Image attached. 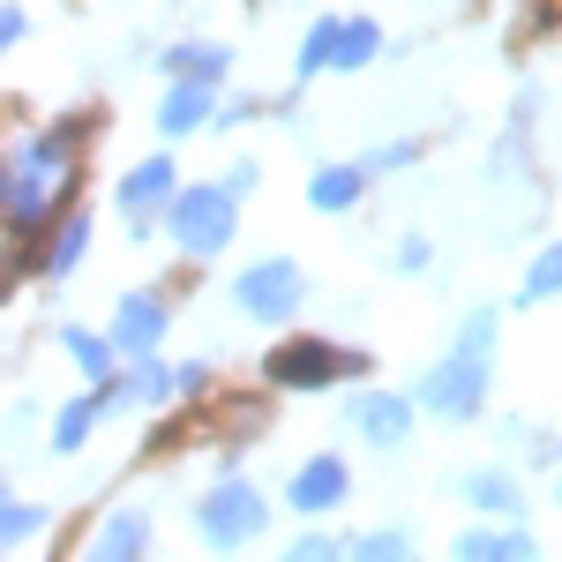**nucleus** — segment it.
Returning a JSON list of instances; mask_svg holds the SVG:
<instances>
[{
  "label": "nucleus",
  "mask_w": 562,
  "mask_h": 562,
  "mask_svg": "<svg viewBox=\"0 0 562 562\" xmlns=\"http://www.w3.org/2000/svg\"><path fill=\"white\" fill-rule=\"evenodd\" d=\"M45 532H53V510H45V503H23V495L0 503V548H8V555H23V548L45 540Z\"/></svg>",
  "instance_id": "obj_22"
},
{
  "label": "nucleus",
  "mask_w": 562,
  "mask_h": 562,
  "mask_svg": "<svg viewBox=\"0 0 562 562\" xmlns=\"http://www.w3.org/2000/svg\"><path fill=\"white\" fill-rule=\"evenodd\" d=\"M495 338H503V315H495V307H465V315H458L450 352L413 383V397H420L428 420L465 428V420L487 413V390H495Z\"/></svg>",
  "instance_id": "obj_2"
},
{
  "label": "nucleus",
  "mask_w": 562,
  "mask_h": 562,
  "mask_svg": "<svg viewBox=\"0 0 562 562\" xmlns=\"http://www.w3.org/2000/svg\"><path fill=\"white\" fill-rule=\"evenodd\" d=\"M368 166L352 158V166H315V180H307V211H323V217H346L360 195H368Z\"/></svg>",
  "instance_id": "obj_19"
},
{
  "label": "nucleus",
  "mask_w": 562,
  "mask_h": 562,
  "mask_svg": "<svg viewBox=\"0 0 562 562\" xmlns=\"http://www.w3.org/2000/svg\"><path fill=\"white\" fill-rule=\"evenodd\" d=\"M225 188H233V195L248 203V195L262 188V166H256V158H233V166H225Z\"/></svg>",
  "instance_id": "obj_29"
},
{
  "label": "nucleus",
  "mask_w": 562,
  "mask_h": 562,
  "mask_svg": "<svg viewBox=\"0 0 562 562\" xmlns=\"http://www.w3.org/2000/svg\"><path fill=\"white\" fill-rule=\"evenodd\" d=\"M180 203V166L173 150H150L143 166H128L121 173V188H113V211L128 217L135 240H150V225H166V211Z\"/></svg>",
  "instance_id": "obj_7"
},
{
  "label": "nucleus",
  "mask_w": 562,
  "mask_h": 562,
  "mask_svg": "<svg viewBox=\"0 0 562 562\" xmlns=\"http://www.w3.org/2000/svg\"><path fill=\"white\" fill-rule=\"evenodd\" d=\"M90 240H98V217H90V203H68V211H60V225L45 233L38 278H45V285H60V278H76V262L90 256Z\"/></svg>",
  "instance_id": "obj_15"
},
{
  "label": "nucleus",
  "mask_w": 562,
  "mask_h": 562,
  "mask_svg": "<svg viewBox=\"0 0 562 562\" xmlns=\"http://www.w3.org/2000/svg\"><path fill=\"white\" fill-rule=\"evenodd\" d=\"M307 301V270L293 256H256L240 278H233V307L248 323H293Z\"/></svg>",
  "instance_id": "obj_6"
},
{
  "label": "nucleus",
  "mask_w": 562,
  "mask_h": 562,
  "mask_svg": "<svg viewBox=\"0 0 562 562\" xmlns=\"http://www.w3.org/2000/svg\"><path fill=\"white\" fill-rule=\"evenodd\" d=\"M225 121V105H217L211 83H166V98H158V135L166 143H180V135H203Z\"/></svg>",
  "instance_id": "obj_16"
},
{
  "label": "nucleus",
  "mask_w": 562,
  "mask_h": 562,
  "mask_svg": "<svg viewBox=\"0 0 562 562\" xmlns=\"http://www.w3.org/2000/svg\"><path fill=\"white\" fill-rule=\"evenodd\" d=\"M413 158H420V143H413V135H397V143H375L360 166H368V173H405Z\"/></svg>",
  "instance_id": "obj_27"
},
{
  "label": "nucleus",
  "mask_w": 562,
  "mask_h": 562,
  "mask_svg": "<svg viewBox=\"0 0 562 562\" xmlns=\"http://www.w3.org/2000/svg\"><path fill=\"white\" fill-rule=\"evenodd\" d=\"M352 562H420V555H413L405 525H375V532H352Z\"/></svg>",
  "instance_id": "obj_24"
},
{
  "label": "nucleus",
  "mask_w": 562,
  "mask_h": 562,
  "mask_svg": "<svg viewBox=\"0 0 562 562\" xmlns=\"http://www.w3.org/2000/svg\"><path fill=\"white\" fill-rule=\"evenodd\" d=\"M278 562H352V540H330V532H301V540H285Z\"/></svg>",
  "instance_id": "obj_26"
},
{
  "label": "nucleus",
  "mask_w": 562,
  "mask_h": 562,
  "mask_svg": "<svg viewBox=\"0 0 562 562\" xmlns=\"http://www.w3.org/2000/svg\"><path fill=\"white\" fill-rule=\"evenodd\" d=\"M338 38H346V23H338V15H315L307 38H301V53H293V83L330 76V68H338Z\"/></svg>",
  "instance_id": "obj_21"
},
{
  "label": "nucleus",
  "mask_w": 562,
  "mask_h": 562,
  "mask_svg": "<svg viewBox=\"0 0 562 562\" xmlns=\"http://www.w3.org/2000/svg\"><path fill=\"white\" fill-rule=\"evenodd\" d=\"M383 53V23H368V15H352L346 38H338V76H360L368 60Z\"/></svg>",
  "instance_id": "obj_25"
},
{
  "label": "nucleus",
  "mask_w": 562,
  "mask_h": 562,
  "mask_svg": "<svg viewBox=\"0 0 562 562\" xmlns=\"http://www.w3.org/2000/svg\"><path fill=\"white\" fill-rule=\"evenodd\" d=\"M195 532H203L211 555H240V548H256L262 532H270V495L240 473H217L195 495Z\"/></svg>",
  "instance_id": "obj_5"
},
{
  "label": "nucleus",
  "mask_w": 562,
  "mask_h": 562,
  "mask_svg": "<svg viewBox=\"0 0 562 562\" xmlns=\"http://www.w3.org/2000/svg\"><path fill=\"white\" fill-rule=\"evenodd\" d=\"M98 135L90 113H68V121H53V128L23 135L15 150H8V180H0V203H8V240H15V270L31 262L38 270L45 256V233L60 225V211L76 203V158H83V143Z\"/></svg>",
  "instance_id": "obj_1"
},
{
  "label": "nucleus",
  "mask_w": 562,
  "mask_h": 562,
  "mask_svg": "<svg viewBox=\"0 0 562 562\" xmlns=\"http://www.w3.org/2000/svg\"><path fill=\"white\" fill-rule=\"evenodd\" d=\"M555 495H562V458H555Z\"/></svg>",
  "instance_id": "obj_32"
},
{
  "label": "nucleus",
  "mask_w": 562,
  "mask_h": 562,
  "mask_svg": "<svg viewBox=\"0 0 562 562\" xmlns=\"http://www.w3.org/2000/svg\"><path fill=\"white\" fill-rule=\"evenodd\" d=\"M150 540H158L150 503H113L105 518L90 525V540H83L76 562H150Z\"/></svg>",
  "instance_id": "obj_9"
},
{
  "label": "nucleus",
  "mask_w": 562,
  "mask_h": 562,
  "mask_svg": "<svg viewBox=\"0 0 562 562\" xmlns=\"http://www.w3.org/2000/svg\"><path fill=\"white\" fill-rule=\"evenodd\" d=\"M23 31H31V15L23 8H0V45H23Z\"/></svg>",
  "instance_id": "obj_30"
},
{
  "label": "nucleus",
  "mask_w": 562,
  "mask_h": 562,
  "mask_svg": "<svg viewBox=\"0 0 562 562\" xmlns=\"http://www.w3.org/2000/svg\"><path fill=\"white\" fill-rule=\"evenodd\" d=\"M166 76H173V83L225 90V76H233V45H173V53H166Z\"/></svg>",
  "instance_id": "obj_20"
},
{
  "label": "nucleus",
  "mask_w": 562,
  "mask_h": 562,
  "mask_svg": "<svg viewBox=\"0 0 562 562\" xmlns=\"http://www.w3.org/2000/svg\"><path fill=\"white\" fill-rule=\"evenodd\" d=\"M397 270H428V240H420V233L397 240Z\"/></svg>",
  "instance_id": "obj_31"
},
{
  "label": "nucleus",
  "mask_w": 562,
  "mask_h": 562,
  "mask_svg": "<svg viewBox=\"0 0 562 562\" xmlns=\"http://www.w3.org/2000/svg\"><path fill=\"white\" fill-rule=\"evenodd\" d=\"M173 397H180V375L158 360V352H143V360L121 368V405H128V413H166Z\"/></svg>",
  "instance_id": "obj_18"
},
{
  "label": "nucleus",
  "mask_w": 562,
  "mask_h": 562,
  "mask_svg": "<svg viewBox=\"0 0 562 562\" xmlns=\"http://www.w3.org/2000/svg\"><path fill=\"white\" fill-rule=\"evenodd\" d=\"M548 301H562V240H548L540 256L525 262V278H518V301H510V307H548Z\"/></svg>",
  "instance_id": "obj_23"
},
{
  "label": "nucleus",
  "mask_w": 562,
  "mask_h": 562,
  "mask_svg": "<svg viewBox=\"0 0 562 562\" xmlns=\"http://www.w3.org/2000/svg\"><path fill=\"white\" fill-rule=\"evenodd\" d=\"M458 503H465L473 518L525 525V487H518L510 465H473V473H458Z\"/></svg>",
  "instance_id": "obj_13"
},
{
  "label": "nucleus",
  "mask_w": 562,
  "mask_h": 562,
  "mask_svg": "<svg viewBox=\"0 0 562 562\" xmlns=\"http://www.w3.org/2000/svg\"><path fill=\"white\" fill-rule=\"evenodd\" d=\"M113 346L128 352V360H143V352H158L166 346V330H173V301L158 293V285H135V293H121L113 301Z\"/></svg>",
  "instance_id": "obj_10"
},
{
  "label": "nucleus",
  "mask_w": 562,
  "mask_h": 562,
  "mask_svg": "<svg viewBox=\"0 0 562 562\" xmlns=\"http://www.w3.org/2000/svg\"><path fill=\"white\" fill-rule=\"evenodd\" d=\"M450 562H540V540H532V525L480 518V525H465V532L450 540Z\"/></svg>",
  "instance_id": "obj_14"
},
{
  "label": "nucleus",
  "mask_w": 562,
  "mask_h": 562,
  "mask_svg": "<svg viewBox=\"0 0 562 562\" xmlns=\"http://www.w3.org/2000/svg\"><path fill=\"white\" fill-rule=\"evenodd\" d=\"M173 375H180V397H211V390H217V368H211V360H180Z\"/></svg>",
  "instance_id": "obj_28"
},
{
  "label": "nucleus",
  "mask_w": 562,
  "mask_h": 562,
  "mask_svg": "<svg viewBox=\"0 0 562 562\" xmlns=\"http://www.w3.org/2000/svg\"><path fill=\"white\" fill-rule=\"evenodd\" d=\"M346 428L360 435L368 450H405L413 428H420V397H413V390H352Z\"/></svg>",
  "instance_id": "obj_8"
},
{
  "label": "nucleus",
  "mask_w": 562,
  "mask_h": 562,
  "mask_svg": "<svg viewBox=\"0 0 562 562\" xmlns=\"http://www.w3.org/2000/svg\"><path fill=\"white\" fill-rule=\"evenodd\" d=\"M166 240H173L188 262H217L240 240V195H233L225 180H188L180 203L166 211Z\"/></svg>",
  "instance_id": "obj_4"
},
{
  "label": "nucleus",
  "mask_w": 562,
  "mask_h": 562,
  "mask_svg": "<svg viewBox=\"0 0 562 562\" xmlns=\"http://www.w3.org/2000/svg\"><path fill=\"white\" fill-rule=\"evenodd\" d=\"M53 338H60V352H68V360H76V375H83V383H113V375L128 368V352L113 346V330H90V323H60Z\"/></svg>",
  "instance_id": "obj_17"
},
{
  "label": "nucleus",
  "mask_w": 562,
  "mask_h": 562,
  "mask_svg": "<svg viewBox=\"0 0 562 562\" xmlns=\"http://www.w3.org/2000/svg\"><path fill=\"white\" fill-rule=\"evenodd\" d=\"M352 495V465L338 450H315L301 458V473L285 480V510H301V518H330V510H346Z\"/></svg>",
  "instance_id": "obj_11"
},
{
  "label": "nucleus",
  "mask_w": 562,
  "mask_h": 562,
  "mask_svg": "<svg viewBox=\"0 0 562 562\" xmlns=\"http://www.w3.org/2000/svg\"><path fill=\"white\" fill-rule=\"evenodd\" d=\"M375 360L352 346H330V338H278L262 352V390H285V397H315V390L338 383H368Z\"/></svg>",
  "instance_id": "obj_3"
},
{
  "label": "nucleus",
  "mask_w": 562,
  "mask_h": 562,
  "mask_svg": "<svg viewBox=\"0 0 562 562\" xmlns=\"http://www.w3.org/2000/svg\"><path fill=\"white\" fill-rule=\"evenodd\" d=\"M113 413H128V405H121V375H113V383L76 390V397H68V405L53 413V450H60V458H76V450H83V442L105 428Z\"/></svg>",
  "instance_id": "obj_12"
}]
</instances>
